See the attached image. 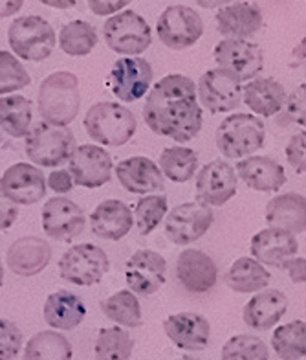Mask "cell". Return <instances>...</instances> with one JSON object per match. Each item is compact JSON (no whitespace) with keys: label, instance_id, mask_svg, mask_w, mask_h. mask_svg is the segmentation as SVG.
<instances>
[{"label":"cell","instance_id":"cell-1","mask_svg":"<svg viewBox=\"0 0 306 360\" xmlns=\"http://www.w3.org/2000/svg\"><path fill=\"white\" fill-rule=\"evenodd\" d=\"M143 120L152 133L178 143L197 138L202 129L204 112L194 81L184 74L161 77L147 94Z\"/></svg>","mask_w":306,"mask_h":360},{"label":"cell","instance_id":"cell-2","mask_svg":"<svg viewBox=\"0 0 306 360\" xmlns=\"http://www.w3.org/2000/svg\"><path fill=\"white\" fill-rule=\"evenodd\" d=\"M39 114L43 122L68 127L77 118L81 107L79 79L72 72H53L43 79L37 94Z\"/></svg>","mask_w":306,"mask_h":360},{"label":"cell","instance_id":"cell-3","mask_svg":"<svg viewBox=\"0 0 306 360\" xmlns=\"http://www.w3.org/2000/svg\"><path fill=\"white\" fill-rule=\"evenodd\" d=\"M85 131L92 140L107 147H121L136 134V116L125 105L116 101H99L85 116Z\"/></svg>","mask_w":306,"mask_h":360},{"label":"cell","instance_id":"cell-4","mask_svg":"<svg viewBox=\"0 0 306 360\" xmlns=\"http://www.w3.org/2000/svg\"><path fill=\"white\" fill-rule=\"evenodd\" d=\"M215 142L224 157L242 160L262 149L266 142V127L262 120L253 114L235 112L218 125Z\"/></svg>","mask_w":306,"mask_h":360},{"label":"cell","instance_id":"cell-5","mask_svg":"<svg viewBox=\"0 0 306 360\" xmlns=\"http://www.w3.org/2000/svg\"><path fill=\"white\" fill-rule=\"evenodd\" d=\"M8 43L24 61L41 63L52 56L57 44L55 30L39 15L17 17L8 28Z\"/></svg>","mask_w":306,"mask_h":360},{"label":"cell","instance_id":"cell-6","mask_svg":"<svg viewBox=\"0 0 306 360\" xmlns=\"http://www.w3.org/2000/svg\"><path fill=\"white\" fill-rule=\"evenodd\" d=\"M76 147V136L70 129L43 122L29 129L24 151L33 166L57 167L70 160Z\"/></svg>","mask_w":306,"mask_h":360},{"label":"cell","instance_id":"cell-7","mask_svg":"<svg viewBox=\"0 0 306 360\" xmlns=\"http://www.w3.org/2000/svg\"><path fill=\"white\" fill-rule=\"evenodd\" d=\"M110 270L107 252L92 243H79L65 252L59 259V276L77 287H92Z\"/></svg>","mask_w":306,"mask_h":360},{"label":"cell","instance_id":"cell-8","mask_svg":"<svg viewBox=\"0 0 306 360\" xmlns=\"http://www.w3.org/2000/svg\"><path fill=\"white\" fill-rule=\"evenodd\" d=\"M107 46L119 56L136 57L152 44L151 26L142 15L132 10L112 15L103 26Z\"/></svg>","mask_w":306,"mask_h":360},{"label":"cell","instance_id":"cell-9","mask_svg":"<svg viewBox=\"0 0 306 360\" xmlns=\"http://www.w3.org/2000/svg\"><path fill=\"white\" fill-rule=\"evenodd\" d=\"M156 34L171 50H185L197 44L204 35V20L189 6H169L158 17Z\"/></svg>","mask_w":306,"mask_h":360},{"label":"cell","instance_id":"cell-10","mask_svg":"<svg viewBox=\"0 0 306 360\" xmlns=\"http://www.w3.org/2000/svg\"><path fill=\"white\" fill-rule=\"evenodd\" d=\"M213 221L215 214L206 204L198 200L182 202L171 210L165 217V236L173 245L187 247L209 232Z\"/></svg>","mask_w":306,"mask_h":360},{"label":"cell","instance_id":"cell-11","mask_svg":"<svg viewBox=\"0 0 306 360\" xmlns=\"http://www.w3.org/2000/svg\"><path fill=\"white\" fill-rule=\"evenodd\" d=\"M213 57L218 68L241 81H251L264 68V52L250 39H224L215 46Z\"/></svg>","mask_w":306,"mask_h":360},{"label":"cell","instance_id":"cell-12","mask_svg":"<svg viewBox=\"0 0 306 360\" xmlns=\"http://www.w3.org/2000/svg\"><path fill=\"white\" fill-rule=\"evenodd\" d=\"M154 79L151 63L143 57H121L110 70L109 85L118 100L134 103L149 92Z\"/></svg>","mask_w":306,"mask_h":360},{"label":"cell","instance_id":"cell-13","mask_svg":"<svg viewBox=\"0 0 306 360\" xmlns=\"http://www.w3.org/2000/svg\"><path fill=\"white\" fill-rule=\"evenodd\" d=\"M197 96L211 114L231 112L242 103V83L222 68H211L198 79Z\"/></svg>","mask_w":306,"mask_h":360},{"label":"cell","instance_id":"cell-14","mask_svg":"<svg viewBox=\"0 0 306 360\" xmlns=\"http://www.w3.org/2000/svg\"><path fill=\"white\" fill-rule=\"evenodd\" d=\"M43 230L50 239L61 243L74 241L86 226V214L79 204L68 197H52L44 202Z\"/></svg>","mask_w":306,"mask_h":360},{"label":"cell","instance_id":"cell-15","mask_svg":"<svg viewBox=\"0 0 306 360\" xmlns=\"http://www.w3.org/2000/svg\"><path fill=\"white\" fill-rule=\"evenodd\" d=\"M239 176L235 167L226 160L208 162L197 175V200L206 206H224L235 197Z\"/></svg>","mask_w":306,"mask_h":360},{"label":"cell","instance_id":"cell-16","mask_svg":"<svg viewBox=\"0 0 306 360\" xmlns=\"http://www.w3.org/2000/svg\"><path fill=\"white\" fill-rule=\"evenodd\" d=\"M125 280L128 290L138 296H151L158 292L167 280V261L161 254L149 248L136 250L127 259Z\"/></svg>","mask_w":306,"mask_h":360},{"label":"cell","instance_id":"cell-17","mask_svg":"<svg viewBox=\"0 0 306 360\" xmlns=\"http://www.w3.org/2000/svg\"><path fill=\"white\" fill-rule=\"evenodd\" d=\"M0 190L17 206H29L44 199L48 182L44 173L28 162L13 164L0 176Z\"/></svg>","mask_w":306,"mask_h":360},{"label":"cell","instance_id":"cell-18","mask_svg":"<svg viewBox=\"0 0 306 360\" xmlns=\"http://www.w3.org/2000/svg\"><path fill=\"white\" fill-rule=\"evenodd\" d=\"M112 158L101 146L85 143L77 146L68 160V171L74 176V184L95 190L112 179Z\"/></svg>","mask_w":306,"mask_h":360},{"label":"cell","instance_id":"cell-19","mask_svg":"<svg viewBox=\"0 0 306 360\" xmlns=\"http://www.w3.org/2000/svg\"><path fill=\"white\" fill-rule=\"evenodd\" d=\"M52 261V247L43 237L24 236L11 243L6 252V265L17 276L33 278L41 274Z\"/></svg>","mask_w":306,"mask_h":360},{"label":"cell","instance_id":"cell-20","mask_svg":"<svg viewBox=\"0 0 306 360\" xmlns=\"http://www.w3.org/2000/svg\"><path fill=\"white\" fill-rule=\"evenodd\" d=\"M176 278L187 292H209L218 281L217 263L206 252L187 248L176 259Z\"/></svg>","mask_w":306,"mask_h":360},{"label":"cell","instance_id":"cell-21","mask_svg":"<svg viewBox=\"0 0 306 360\" xmlns=\"http://www.w3.org/2000/svg\"><path fill=\"white\" fill-rule=\"evenodd\" d=\"M251 257L264 266H279L284 261L292 259L299 252V243L295 236L281 228H264L251 237Z\"/></svg>","mask_w":306,"mask_h":360},{"label":"cell","instance_id":"cell-22","mask_svg":"<svg viewBox=\"0 0 306 360\" xmlns=\"http://www.w3.org/2000/svg\"><path fill=\"white\" fill-rule=\"evenodd\" d=\"M164 331L176 347L184 351H204L211 337L208 318L197 313L171 314L165 318Z\"/></svg>","mask_w":306,"mask_h":360},{"label":"cell","instance_id":"cell-23","mask_svg":"<svg viewBox=\"0 0 306 360\" xmlns=\"http://www.w3.org/2000/svg\"><path fill=\"white\" fill-rule=\"evenodd\" d=\"M237 176L244 182L250 190L260 193H275L286 184L284 167L272 157L251 155L237 162Z\"/></svg>","mask_w":306,"mask_h":360},{"label":"cell","instance_id":"cell-24","mask_svg":"<svg viewBox=\"0 0 306 360\" xmlns=\"http://www.w3.org/2000/svg\"><path fill=\"white\" fill-rule=\"evenodd\" d=\"M116 176L119 184L131 193L149 195L156 191H164L165 179L160 166H156L151 158L131 157L118 162Z\"/></svg>","mask_w":306,"mask_h":360},{"label":"cell","instance_id":"cell-25","mask_svg":"<svg viewBox=\"0 0 306 360\" xmlns=\"http://www.w3.org/2000/svg\"><path fill=\"white\" fill-rule=\"evenodd\" d=\"M134 214L127 204L118 199L99 202L90 215V228L105 241H119L132 230Z\"/></svg>","mask_w":306,"mask_h":360},{"label":"cell","instance_id":"cell-26","mask_svg":"<svg viewBox=\"0 0 306 360\" xmlns=\"http://www.w3.org/2000/svg\"><path fill=\"white\" fill-rule=\"evenodd\" d=\"M288 298L283 290L264 289L257 292L242 309V320L250 329L266 331L286 314Z\"/></svg>","mask_w":306,"mask_h":360},{"label":"cell","instance_id":"cell-27","mask_svg":"<svg viewBox=\"0 0 306 360\" xmlns=\"http://www.w3.org/2000/svg\"><path fill=\"white\" fill-rule=\"evenodd\" d=\"M215 20L217 30L226 39H250L262 28L264 15L259 6L235 2L220 8Z\"/></svg>","mask_w":306,"mask_h":360},{"label":"cell","instance_id":"cell-28","mask_svg":"<svg viewBox=\"0 0 306 360\" xmlns=\"http://www.w3.org/2000/svg\"><path fill=\"white\" fill-rule=\"evenodd\" d=\"M288 92L274 77H259L242 86V100L257 116L272 118L286 107Z\"/></svg>","mask_w":306,"mask_h":360},{"label":"cell","instance_id":"cell-29","mask_svg":"<svg viewBox=\"0 0 306 360\" xmlns=\"http://www.w3.org/2000/svg\"><path fill=\"white\" fill-rule=\"evenodd\" d=\"M266 223L290 233L306 232V197L295 191L281 193L266 204Z\"/></svg>","mask_w":306,"mask_h":360},{"label":"cell","instance_id":"cell-30","mask_svg":"<svg viewBox=\"0 0 306 360\" xmlns=\"http://www.w3.org/2000/svg\"><path fill=\"white\" fill-rule=\"evenodd\" d=\"M43 314L44 322L53 331H72L85 320L86 305L77 294L70 290H57L44 302Z\"/></svg>","mask_w":306,"mask_h":360},{"label":"cell","instance_id":"cell-31","mask_svg":"<svg viewBox=\"0 0 306 360\" xmlns=\"http://www.w3.org/2000/svg\"><path fill=\"white\" fill-rule=\"evenodd\" d=\"M224 281L235 292L251 294L266 289L272 281V274H270V270H266V266L260 265L259 261L246 256L231 263L224 276Z\"/></svg>","mask_w":306,"mask_h":360},{"label":"cell","instance_id":"cell-32","mask_svg":"<svg viewBox=\"0 0 306 360\" xmlns=\"http://www.w3.org/2000/svg\"><path fill=\"white\" fill-rule=\"evenodd\" d=\"M33 120V107L28 98L10 94L0 98V129L13 138L28 136Z\"/></svg>","mask_w":306,"mask_h":360},{"label":"cell","instance_id":"cell-33","mask_svg":"<svg viewBox=\"0 0 306 360\" xmlns=\"http://www.w3.org/2000/svg\"><path fill=\"white\" fill-rule=\"evenodd\" d=\"M70 340L59 331H41L33 335L24 347V360H72Z\"/></svg>","mask_w":306,"mask_h":360},{"label":"cell","instance_id":"cell-34","mask_svg":"<svg viewBox=\"0 0 306 360\" xmlns=\"http://www.w3.org/2000/svg\"><path fill=\"white\" fill-rule=\"evenodd\" d=\"M101 311L109 320L114 323H118L121 327H140L143 323V314H142V305L140 300L136 298V294L132 290H118L112 296L101 302Z\"/></svg>","mask_w":306,"mask_h":360},{"label":"cell","instance_id":"cell-35","mask_svg":"<svg viewBox=\"0 0 306 360\" xmlns=\"http://www.w3.org/2000/svg\"><path fill=\"white\" fill-rule=\"evenodd\" d=\"M160 169L164 176L176 184L189 182L198 169L197 151L184 146L165 147L160 155Z\"/></svg>","mask_w":306,"mask_h":360},{"label":"cell","instance_id":"cell-36","mask_svg":"<svg viewBox=\"0 0 306 360\" xmlns=\"http://www.w3.org/2000/svg\"><path fill=\"white\" fill-rule=\"evenodd\" d=\"M272 347L281 360L306 359V322L283 323L272 335Z\"/></svg>","mask_w":306,"mask_h":360},{"label":"cell","instance_id":"cell-37","mask_svg":"<svg viewBox=\"0 0 306 360\" xmlns=\"http://www.w3.org/2000/svg\"><path fill=\"white\" fill-rule=\"evenodd\" d=\"M98 44V32L86 20H72L59 32V46L66 56L85 57Z\"/></svg>","mask_w":306,"mask_h":360},{"label":"cell","instance_id":"cell-38","mask_svg":"<svg viewBox=\"0 0 306 360\" xmlns=\"http://www.w3.org/2000/svg\"><path fill=\"white\" fill-rule=\"evenodd\" d=\"M134 351V340L131 338L127 329L105 327L95 338V360H131Z\"/></svg>","mask_w":306,"mask_h":360},{"label":"cell","instance_id":"cell-39","mask_svg":"<svg viewBox=\"0 0 306 360\" xmlns=\"http://www.w3.org/2000/svg\"><path fill=\"white\" fill-rule=\"evenodd\" d=\"M169 214V200L165 195H149L138 200L134 208V224L140 236H151Z\"/></svg>","mask_w":306,"mask_h":360},{"label":"cell","instance_id":"cell-40","mask_svg":"<svg viewBox=\"0 0 306 360\" xmlns=\"http://www.w3.org/2000/svg\"><path fill=\"white\" fill-rule=\"evenodd\" d=\"M222 360H270L266 342L253 335H235L224 344Z\"/></svg>","mask_w":306,"mask_h":360},{"label":"cell","instance_id":"cell-41","mask_svg":"<svg viewBox=\"0 0 306 360\" xmlns=\"http://www.w3.org/2000/svg\"><path fill=\"white\" fill-rule=\"evenodd\" d=\"M32 77L15 53L0 50V94H11L29 86Z\"/></svg>","mask_w":306,"mask_h":360},{"label":"cell","instance_id":"cell-42","mask_svg":"<svg viewBox=\"0 0 306 360\" xmlns=\"http://www.w3.org/2000/svg\"><path fill=\"white\" fill-rule=\"evenodd\" d=\"M24 337L19 326L8 318H0V360H13L22 349Z\"/></svg>","mask_w":306,"mask_h":360},{"label":"cell","instance_id":"cell-43","mask_svg":"<svg viewBox=\"0 0 306 360\" xmlns=\"http://www.w3.org/2000/svg\"><path fill=\"white\" fill-rule=\"evenodd\" d=\"M288 164L293 167L295 173L306 175V131L295 133L286 143L284 149Z\"/></svg>","mask_w":306,"mask_h":360},{"label":"cell","instance_id":"cell-44","mask_svg":"<svg viewBox=\"0 0 306 360\" xmlns=\"http://www.w3.org/2000/svg\"><path fill=\"white\" fill-rule=\"evenodd\" d=\"M286 112L293 124L306 129V83L293 89L286 98Z\"/></svg>","mask_w":306,"mask_h":360},{"label":"cell","instance_id":"cell-45","mask_svg":"<svg viewBox=\"0 0 306 360\" xmlns=\"http://www.w3.org/2000/svg\"><path fill=\"white\" fill-rule=\"evenodd\" d=\"M132 0H86L90 11L98 17H107V15H116L125 10Z\"/></svg>","mask_w":306,"mask_h":360},{"label":"cell","instance_id":"cell-46","mask_svg":"<svg viewBox=\"0 0 306 360\" xmlns=\"http://www.w3.org/2000/svg\"><path fill=\"white\" fill-rule=\"evenodd\" d=\"M48 188H52L57 195H65L70 193L74 190V176L68 169H55L52 171L46 179Z\"/></svg>","mask_w":306,"mask_h":360},{"label":"cell","instance_id":"cell-47","mask_svg":"<svg viewBox=\"0 0 306 360\" xmlns=\"http://www.w3.org/2000/svg\"><path fill=\"white\" fill-rule=\"evenodd\" d=\"M17 219H19V208H17V204L11 202V200L2 193V190H0V232L10 230Z\"/></svg>","mask_w":306,"mask_h":360},{"label":"cell","instance_id":"cell-48","mask_svg":"<svg viewBox=\"0 0 306 360\" xmlns=\"http://www.w3.org/2000/svg\"><path fill=\"white\" fill-rule=\"evenodd\" d=\"M281 269L286 270L288 278L293 285L306 283V257H292V259L284 261Z\"/></svg>","mask_w":306,"mask_h":360},{"label":"cell","instance_id":"cell-49","mask_svg":"<svg viewBox=\"0 0 306 360\" xmlns=\"http://www.w3.org/2000/svg\"><path fill=\"white\" fill-rule=\"evenodd\" d=\"M292 67L297 70L302 72V76L306 77V37H302L299 41L292 52Z\"/></svg>","mask_w":306,"mask_h":360},{"label":"cell","instance_id":"cell-50","mask_svg":"<svg viewBox=\"0 0 306 360\" xmlns=\"http://www.w3.org/2000/svg\"><path fill=\"white\" fill-rule=\"evenodd\" d=\"M24 0H0V19H8L13 17L22 10Z\"/></svg>","mask_w":306,"mask_h":360},{"label":"cell","instance_id":"cell-51","mask_svg":"<svg viewBox=\"0 0 306 360\" xmlns=\"http://www.w3.org/2000/svg\"><path fill=\"white\" fill-rule=\"evenodd\" d=\"M39 2L50 6V8H55V10H70L77 4V0H39Z\"/></svg>","mask_w":306,"mask_h":360},{"label":"cell","instance_id":"cell-52","mask_svg":"<svg viewBox=\"0 0 306 360\" xmlns=\"http://www.w3.org/2000/svg\"><path fill=\"white\" fill-rule=\"evenodd\" d=\"M197 4L204 10H220L224 6L231 4V0H197Z\"/></svg>","mask_w":306,"mask_h":360},{"label":"cell","instance_id":"cell-53","mask_svg":"<svg viewBox=\"0 0 306 360\" xmlns=\"http://www.w3.org/2000/svg\"><path fill=\"white\" fill-rule=\"evenodd\" d=\"M4 283V265H2V261H0V287Z\"/></svg>","mask_w":306,"mask_h":360},{"label":"cell","instance_id":"cell-54","mask_svg":"<svg viewBox=\"0 0 306 360\" xmlns=\"http://www.w3.org/2000/svg\"><path fill=\"white\" fill-rule=\"evenodd\" d=\"M178 360H198V359H194V356H191V355H184V356H180Z\"/></svg>","mask_w":306,"mask_h":360},{"label":"cell","instance_id":"cell-55","mask_svg":"<svg viewBox=\"0 0 306 360\" xmlns=\"http://www.w3.org/2000/svg\"><path fill=\"white\" fill-rule=\"evenodd\" d=\"M305 360H306V359H305Z\"/></svg>","mask_w":306,"mask_h":360}]
</instances>
